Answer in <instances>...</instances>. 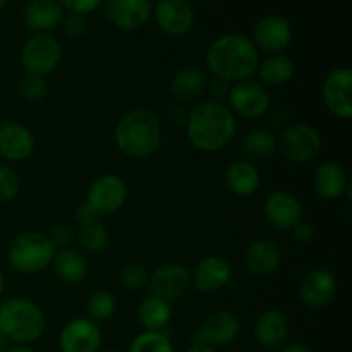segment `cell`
I'll return each instance as SVG.
<instances>
[{"label":"cell","mask_w":352,"mask_h":352,"mask_svg":"<svg viewBox=\"0 0 352 352\" xmlns=\"http://www.w3.org/2000/svg\"><path fill=\"white\" fill-rule=\"evenodd\" d=\"M102 330L89 318H74L62 327L58 333L60 352H98Z\"/></svg>","instance_id":"cell-17"},{"label":"cell","mask_w":352,"mask_h":352,"mask_svg":"<svg viewBox=\"0 0 352 352\" xmlns=\"http://www.w3.org/2000/svg\"><path fill=\"white\" fill-rule=\"evenodd\" d=\"M127 201V184L117 174H102L89 184L85 203L98 217H112L124 208Z\"/></svg>","instance_id":"cell-9"},{"label":"cell","mask_w":352,"mask_h":352,"mask_svg":"<svg viewBox=\"0 0 352 352\" xmlns=\"http://www.w3.org/2000/svg\"><path fill=\"white\" fill-rule=\"evenodd\" d=\"M47 237L50 239L52 246L55 248V251L67 250L72 246L76 239V232L71 226H65V223H57L50 229V232L47 234Z\"/></svg>","instance_id":"cell-38"},{"label":"cell","mask_w":352,"mask_h":352,"mask_svg":"<svg viewBox=\"0 0 352 352\" xmlns=\"http://www.w3.org/2000/svg\"><path fill=\"white\" fill-rule=\"evenodd\" d=\"M47 318L40 306L28 298H10L0 305V333L10 344H30L41 339Z\"/></svg>","instance_id":"cell-4"},{"label":"cell","mask_w":352,"mask_h":352,"mask_svg":"<svg viewBox=\"0 0 352 352\" xmlns=\"http://www.w3.org/2000/svg\"><path fill=\"white\" fill-rule=\"evenodd\" d=\"M78 241L88 253H102L109 246V230L100 220L78 227Z\"/></svg>","instance_id":"cell-32"},{"label":"cell","mask_w":352,"mask_h":352,"mask_svg":"<svg viewBox=\"0 0 352 352\" xmlns=\"http://www.w3.org/2000/svg\"><path fill=\"white\" fill-rule=\"evenodd\" d=\"M172 316H174L172 302L158 296H146L138 306V320L148 332H165L168 323L172 322Z\"/></svg>","instance_id":"cell-28"},{"label":"cell","mask_w":352,"mask_h":352,"mask_svg":"<svg viewBox=\"0 0 352 352\" xmlns=\"http://www.w3.org/2000/svg\"><path fill=\"white\" fill-rule=\"evenodd\" d=\"M117 308V299L112 292L109 291H96L86 301V318H89L95 323L109 322L116 316Z\"/></svg>","instance_id":"cell-31"},{"label":"cell","mask_w":352,"mask_h":352,"mask_svg":"<svg viewBox=\"0 0 352 352\" xmlns=\"http://www.w3.org/2000/svg\"><path fill=\"white\" fill-rule=\"evenodd\" d=\"M105 352H122V351H119V349H109V351H105Z\"/></svg>","instance_id":"cell-50"},{"label":"cell","mask_w":352,"mask_h":352,"mask_svg":"<svg viewBox=\"0 0 352 352\" xmlns=\"http://www.w3.org/2000/svg\"><path fill=\"white\" fill-rule=\"evenodd\" d=\"M352 72L349 67H337L329 72L322 88L323 103L337 119L352 117Z\"/></svg>","instance_id":"cell-12"},{"label":"cell","mask_w":352,"mask_h":352,"mask_svg":"<svg viewBox=\"0 0 352 352\" xmlns=\"http://www.w3.org/2000/svg\"><path fill=\"white\" fill-rule=\"evenodd\" d=\"M151 17L168 36H184L195 26V10L188 0H158Z\"/></svg>","instance_id":"cell-15"},{"label":"cell","mask_w":352,"mask_h":352,"mask_svg":"<svg viewBox=\"0 0 352 352\" xmlns=\"http://www.w3.org/2000/svg\"><path fill=\"white\" fill-rule=\"evenodd\" d=\"M244 155L250 162L267 160L277 153V134L267 127H256L250 131L243 141Z\"/></svg>","instance_id":"cell-30"},{"label":"cell","mask_w":352,"mask_h":352,"mask_svg":"<svg viewBox=\"0 0 352 352\" xmlns=\"http://www.w3.org/2000/svg\"><path fill=\"white\" fill-rule=\"evenodd\" d=\"M105 0H60L64 10L71 14H79V16H88L95 10L102 9Z\"/></svg>","instance_id":"cell-39"},{"label":"cell","mask_w":352,"mask_h":352,"mask_svg":"<svg viewBox=\"0 0 352 352\" xmlns=\"http://www.w3.org/2000/svg\"><path fill=\"white\" fill-rule=\"evenodd\" d=\"M103 16L112 26L122 31H134L146 26L151 19V0H105Z\"/></svg>","instance_id":"cell-14"},{"label":"cell","mask_w":352,"mask_h":352,"mask_svg":"<svg viewBox=\"0 0 352 352\" xmlns=\"http://www.w3.org/2000/svg\"><path fill=\"white\" fill-rule=\"evenodd\" d=\"M127 352H175L170 337L165 332H141L129 344Z\"/></svg>","instance_id":"cell-33"},{"label":"cell","mask_w":352,"mask_h":352,"mask_svg":"<svg viewBox=\"0 0 352 352\" xmlns=\"http://www.w3.org/2000/svg\"><path fill=\"white\" fill-rule=\"evenodd\" d=\"M9 346H10V342L7 340V337L3 336V333H0V352H6Z\"/></svg>","instance_id":"cell-47"},{"label":"cell","mask_w":352,"mask_h":352,"mask_svg":"<svg viewBox=\"0 0 352 352\" xmlns=\"http://www.w3.org/2000/svg\"><path fill=\"white\" fill-rule=\"evenodd\" d=\"M260 60V52L251 38L241 33H226L215 38L205 55L206 67L213 78L229 85L253 79Z\"/></svg>","instance_id":"cell-1"},{"label":"cell","mask_w":352,"mask_h":352,"mask_svg":"<svg viewBox=\"0 0 352 352\" xmlns=\"http://www.w3.org/2000/svg\"><path fill=\"white\" fill-rule=\"evenodd\" d=\"M19 58L26 74L47 78L60 64L62 45L54 34L34 33L21 48Z\"/></svg>","instance_id":"cell-7"},{"label":"cell","mask_w":352,"mask_h":352,"mask_svg":"<svg viewBox=\"0 0 352 352\" xmlns=\"http://www.w3.org/2000/svg\"><path fill=\"white\" fill-rule=\"evenodd\" d=\"M313 186H315L316 195L325 201H336V199L342 198L344 195L351 198L352 186L349 177H347V172L336 160H325L316 167Z\"/></svg>","instance_id":"cell-20"},{"label":"cell","mask_w":352,"mask_h":352,"mask_svg":"<svg viewBox=\"0 0 352 352\" xmlns=\"http://www.w3.org/2000/svg\"><path fill=\"white\" fill-rule=\"evenodd\" d=\"M258 352H272V351H265V349H261V351H258Z\"/></svg>","instance_id":"cell-51"},{"label":"cell","mask_w":352,"mask_h":352,"mask_svg":"<svg viewBox=\"0 0 352 352\" xmlns=\"http://www.w3.org/2000/svg\"><path fill=\"white\" fill-rule=\"evenodd\" d=\"M7 2H9V0H0V12H2V10H3V9H6Z\"/></svg>","instance_id":"cell-49"},{"label":"cell","mask_w":352,"mask_h":352,"mask_svg":"<svg viewBox=\"0 0 352 352\" xmlns=\"http://www.w3.org/2000/svg\"><path fill=\"white\" fill-rule=\"evenodd\" d=\"M337 296L336 275L325 267L311 268L299 285L301 302L309 309H323L333 302Z\"/></svg>","instance_id":"cell-16"},{"label":"cell","mask_w":352,"mask_h":352,"mask_svg":"<svg viewBox=\"0 0 352 352\" xmlns=\"http://www.w3.org/2000/svg\"><path fill=\"white\" fill-rule=\"evenodd\" d=\"M34 151V136L24 124L9 120L0 124V157L7 162H23Z\"/></svg>","instance_id":"cell-21"},{"label":"cell","mask_w":352,"mask_h":352,"mask_svg":"<svg viewBox=\"0 0 352 352\" xmlns=\"http://www.w3.org/2000/svg\"><path fill=\"white\" fill-rule=\"evenodd\" d=\"M232 278V265L222 256L208 254L198 261L191 274V287L201 294H213L226 287Z\"/></svg>","instance_id":"cell-19"},{"label":"cell","mask_w":352,"mask_h":352,"mask_svg":"<svg viewBox=\"0 0 352 352\" xmlns=\"http://www.w3.org/2000/svg\"><path fill=\"white\" fill-rule=\"evenodd\" d=\"M157 2H158V0H157Z\"/></svg>","instance_id":"cell-52"},{"label":"cell","mask_w":352,"mask_h":352,"mask_svg":"<svg viewBox=\"0 0 352 352\" xmlns=\"http://www.w3.org/2000/svg\"><path fill=\"white\" fill-rule=\"evenodd\" d=\"M206 85H208V78L203 69L196 67V65H186L172 76L170 82H168V93L179 103L188 105L205 95Z\"/></svg>","instance_id":"cell-24"},{"label":"cell","mask_w":352,"mask_h":352,"mask_svg":"<svg viewBox=\"0 0 352 352\" xmlns=\"http://www.w3.org/2000/svg\"><path fill=\"white\" fill-rule=\"evenodd\" d=\"M60 0H31L23 12V21L34 33H50L64 19Z\"/></svg>","instance_id":"cell-26"},{"label":"cell","mask_w":352,"mask_h":352,"mask_svg":"<svg viewBox=\"0 0 352 352\" xmlns=\"http://www.w3.org/2000/svg\"><path fill=\"white\" fill-rule=\"evenodd\" d=\"M229 89H230V85L229 82L222 81V79L213 78V81H208V85H206V91H208L210 96H212V102L223 103L222 100L227 98Z\"/></svg>","instance_id":"cell-41"},{"label":"cell","mask_w":352,"mask_h":352,"mask_svg":"<svg viewBox=\"0 0 352 352\" xmlns=\"http://www.w3.org/2000/svg\"><path fill=\"white\" fill-rule=\"evenodd\" d=\"M186 352H219L217 349H213V347H208L205 346V344H198V342H192L191 347H189Z\"/></svg>","instance_id":"cell-45"},{"label":"cell","mask_w":352,"mask_h":352,"mask_svg":"<svg viewBox=\"0 0 352 352\" xmlns=\"http://www.w3.org/2000/svg\"><path fill=\"white\" fill-rule=\"evenodd\" d=\"M291 232H292V237H294V241H298L299 244H309L313 239H315V234H316L315 227H313L309 222H305V220L296 223V226L291 229Z\"/></svg>","instance_id":"cell-40"},{"label":"cell","mask_w":352,"mask_h":352,"mask_svg":"<svg viewBox=\"0 0 352 352\" xmlns=\"http://www.w3.org/2000/svg\"><path fill=\"white\" fill-rule=\"evenodd\" d=\"M117 150L134 160L151 157L160 148L162 122L150 109H133L124 113L113 129Z\"/></svg>","instance_id":"cell-3"},{"label":"cell","mask_w":352,"mask_h":352,"mask_svg":"<svg viewBox=\"0 0 352 352\" xmlns=\"http://www.w3.org/2000/svg\"><path fill=\"white\" fill-rule=\"evenodd\" d=\"M282 261V251L275 241L258 239L244 251V267L253 277L265 278L278 270Z\"/></svg>","instance_id":"cell-23"},{"label":"cell","mask_w":352,"mask_h":352,"mask_svg":"<svg viewBox=\"0 0 352 352\" xmlns=\"http://www.w3.org/2000/svg\"><path fill=\"white\" fill-rule=\"evenodd\" d=\"M226 188L239 198H248L254 195L261 184V174L256 165L248 158H237L230 162L223 170Z\"/></svg>","instance_id":"cell-25"},{"label":"cell","mask_w":352,"mask_h":352,"mask_svg":"<svg viewBox=\"0 0 352 352\" xmlns=\"http://www.w3.org/2000/svg\"><path fill=\"white\" fill-rule=\"evenodd\" d=\"M62 34H64L67 40H81L82 36L88 31V23H86V16H79V14H71L64 16L60 23Z\"/></svg>","instance_id":"cell-37"},{"label":"cell","mask_w":352,"mask_h":352,"mask_svg":"<svg viewBox=\"0 0 352 352\" xmlns=\"http://www.w3.org/2000/svg\"><path fill=\"white\" fill-rule=\"evenodd\" d=\"M291 325L280 309H267L254 323V339L265 351H278L287 344Z\"/></svg>","instance_id":"cell-22"},{"label":"cell","mask_w":352,"mask_h":352,"mask_svg":"<svg viewBox=\"0 0 352 352\" xmlns=\"http://www.w3.org/2000/svg\"><path fill=\"white\" fill-rule=\"evenodd\" d=\"M54 256L55 248L52 246L47 234L36 230H28L14 237L7 251L9 265L21 275H34L47 270Z\"/></svg>","instance_id":"cell-5"},{"label":"cell","mask_w":352,"mask_h":352,"mask_svg":"<svg viewBox=\"0 0 352 352\" xmlns=\"http://www.w3.org/2000/svg\"><path fill=\"white\" fill-rule=\"evenodd\" d=\"M3 285H6V277H3V272L2 268H0V296H2L3 292Z\"/></svg>","instance_id":"cell-48"},{"label":"cell","mask_w":352,"mask_h":352,"mask_svg":"<svg viewBox=\"0 0 352 352\" xmlns=\"http://www.w3.org/2000/svg\"><path fill=\"white\" fill-rule=\"evenodd\" d=\"M237 122L226 103L205 100L189 110L186 119L188 140L196 150L215 153L232 143Z\"/></svg>","instance_id":"cell-2"},{"label":"cell","mask_w":352,"mask_h":352,"mask_svg":"<svg viewBox=\"0 0 352 352\" xmlns=\"http://www.w3.org/2000/svg\"><path fill=\"white\" fill-rule=\"evenodd\" d=\"M150 294L172 302L191 289V272L181 263H165L155 268L148 280Z\"/></svg>","instance_id":"cell-13"},{"label":"cell","mask_w":352,"mask_h":352,"mask_svg":"<svg viewBox=\"0 0 352 352\" xmlns=\"http://www.w3.org/2000/svg\"><path fill=\"white\" fill-rule=\"evenodd\" d=\"M239 332L241 323L234 313L227 311V309H215V311L208 313L199 323L192 342L205 344V346L217 349V347L232 344Z\"/></svg>","instance_id":"cell-11"},{"label":"cell","mask_w":352,"mask_h":352,"mask_svg":"<svg viewBox=\"0 0 352 352\" xmlns=\"http://www.w3.org/2000/svg\"><path fill=\"white\" fill-rule=\"evenodd\" d=\"M265 117H267V119H268V127H267V129H270V131H274L275 127H278V129L282 131L289 124L287 116H285L284 112H280V110L274 112V110L270 109Z\"/></svg>","instance_id":"cell-43"},{"label":"cell","mask_w":352,"mask_h":352,"mask_svg":"<svg viewBox=\"0 0 352 352\" xmlns=\"http://www.w3.org/2000/svg\"><path fill=\"white\" fill-rule=\"evenodd\" d=\"M322 146V134L311 124H287L277 134V151L291 164H308L315 160Z\"/></svg>","instance_id":"cell-6"},{"label":"cell","mask_w":352,"mask_h":352,"mask_svg":"<svg viewBox=\"0 0 352 352\" xmlns=\"http://www.w3.org/2000/svg\"><path fill=\"white\" fill-rule=\"evenodd\" d=\"M294 72L296 64L289 55L274 54L260 60L256 76L263 86H282L291 81Z\"/></svg>","instance_id":"cell-29"},{"label":"cell","mask_w":352,"mask_h":352,"mask_svg":"<svg viewBox=\"0 0 352 352\" xmlns=\"http://www.w3.org/2000/svg\"><path fill=\"white\" fill-rule=\"evenodd\" d=\"M292 36H294V31H292L291 23L284 16L267 14L258 19L253 26L251 41L258 52L274 55L284 54L289 45L292 43Z\"/></svg>","instance_id":"cell-10"},{"label":"cell","mask_w":352,"mask_h":352,"mask_svg":"<svg viewBox=\"0 0 352 352\" xmlns=\"http://www.w3.org/2000/svg\"><path fill=\"white\" fill-rule=\"evenodd\" d=\"M150 280V272L141 263H127L119 272V284L126 291H143Z\"/></svg>","instance_id":"cell-34"},{"label":"cell","mask_w":352,"mask_h":352,"mask_svg":"<svg viewBox=\"0 0 352 352\" xmlns=\"http://www.w3.org/2000/svg\"><path fill=\"white\" fill-rule=\"evenodd\" d=\"M48 85L47 79L41 76H31L26 74V78L21 81L19 85V95L23 96L24 102L28 103H38L47 96Z\"/></svg>","instance_id":"cell-36"},{"label":"cell","mask_w":352,"mask_h":352,"mask_svg":"<svg viewBox=\"0 0 352 352\" xmlns=\"http://www.w3.org/2000/svg\"><path fill=\"white\" fill-rule=\"evenodd\" d=\"M227 100H229L230 112L250 120H256L267 116L272 105L267 86L254 79H246V81L230 85Z\"/></svg>","instance_id":"cell-8"},{"label":"cell","mask_w":352,"mask_h":352,"mask_svg":"<svg viewBox=\"0 0 352 352\" xmlns=\"http://www.w3.org/2000/svg\"><path fill=\"white\" fill-rule=\"evenodd\" d=\"M6 352H36L31 346H24V344H12L7 347Z\"/></svg>","instance_id":"cell-46"},{"label":"cell","mask_w":352,"mask_h":352,"mask_svg":"<svg viewBox=\"0 0 352 352\" xmlns=\"http://www.w3.org/2000/svg\"><path fill=\"white\" fill-rule=\"evenodd\" d=\"M263 217L278 230H291L302 220V205L292 192L277 189L263 203Z\"/></svg>","instance_id":"cell-18"},{"label":"cell","mask_w":352,"mask_h":352,"mask_svg":"<svg viewBox=\"0 0 352 352\" xmlns=\"http://www.w3.org/2000/svg\"><path fill=\"white\" fill-rule=\"evenodd\" d=\"M52 267H54V272L58 277V280L69 285L81 284L88 277L89 272V265L86 256L81 251L74 250V248L55 251Z\"/></svg>","instance_id":"cell-27"},{"label":"cell","mask_w":352,"mask_h":352,"mask_svg":"<svg viewBox=\"0 0 352 352\" xmlns=\"http://www.w3.org/2000/svg\"><path fill=\"white\" fill-rule=\"evenodd\" d=\"M278 352H313L311 349H309L308 346H305V344H285L284 347H280L278 349Z\"/></svg>","instance_id":"cell-44"},{"label":"cell","mask_w":352,"mask_h":352,"mask_svg":"<svg viewBox=\"0 0 352 352\" xmlns=\"http://www.w3.org/2000/svg\"><path fill=\"white\" fill-rule=\"evenodd\" d=\"M74 217H76V222H78V227L86 226V223H91L95 222V220H100V217L96 215V212L88 205V203H81V205L76 208Z\"/></svg>","instance_id":"cell-42"},{"label":"cell","mask_w":352,"mask_h":352,"mask_svg":"<svg viewBox=\"0 0 352 352\" xmlns=\"http://www.w3.org/2000/svg\"><path fill=\"white\" fill-rule=\"evenodd\" d=\"M21 192V177L16 168L0 164V201H12Z\"/></svg>","instance_id":"cell-35"}]
</instances>
